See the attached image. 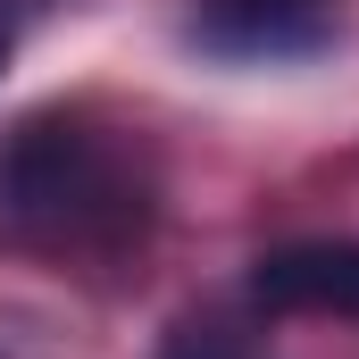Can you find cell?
I'll list each match as a JSON object with an SVG mask.
<instances>
[{
	"instance_id": "5",
	"label": "cell",
	"mask_w": 359,
	"mask_h": 359,
	"mask_svg": "<svg viewBox=\"0 0 359 359\" xmlns=\"http://www.w3.org/2000/svg\"><path fill=\"white\" fill-rule=\"evenodd\" d=\"M0 59H8V17H0Z\"/></svg>"
},
{
	"instance_id": "1",
	"label": "cell",
	"mask_w": 359,
	"mask_h": 359,
	"mask_svg": "<svg viewBox=\"0 0 359 359\" xmlns=\"http://www.w3.org/2000/svg\"><path fill=\"white\" fill-rule=\"evenodd\" d=\"M151 184L126 142L84 117H25L0 142V234L42 259H117L142 243Z\"/></svg>"
},
{
	"instance_id": "2",
	"label": "cell",
	"mask_w": 359,
	"mask_h": 359,
	"mask_svg": "<svg viewBox=\"0 0 359 359\" xmlns=\"http://www.w3.org/2000/svg\"><path fill=\"white\" fill-rule=\"evenodd\" d=\"M251 301L276 318H359V243H284L251 268Z\"/></svg>"
},
{
	"instance_id": "4",
	"label": "cell",
	"mask_w": 359,
	"mask_h": 359,
	"mask_svg": "<svg viewBox=\"0 0 359 359\" xmlns=\"http://www.w3.org/2000/svg\"><path fill=\"white\" fill-rule=\"evenodd\" d=\"M159 359H251V351H243V343H226V334H209V326H184Z\"/></svg>"
},
{
	"instance_id": "3",
	"label": "cell",
	"mask_w": 359,
	"mask_h": 359,
	"mask_svg": "<svg viewBox=\"0 0 359 359\" xmlns=\"http://www.w3.org/2000/svg\"><path fill=\"white\" fill-rule=\"evenodd\" d=\"M326 25H334L326 0H201V34L217 50H243V59L309 50V42H326Z\"/></svg>"
}]
</instances>
